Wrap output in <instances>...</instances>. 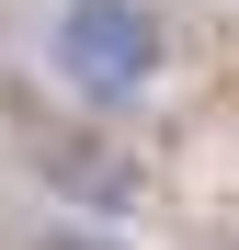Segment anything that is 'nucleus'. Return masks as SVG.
Returning <instances> with one entry per match:
<instances>
[{"mask_svg": "<svg viewBox=\"0 0 239 250\" xmlns=\"http://www.w3.org/2000/svg\"><path fill=\"white\" fill-rule=\"evenodd\" d=\"M46 68L68 103L91 114H126L159 91V68H171V34H159L148 0H57L46 12Z\"/></svg>", "mask_w": 239, "mask_h": 250, "instance_id": "1", "label": "nucleus"}, {"mask_svg": "<svg viewBox=\"0 0 239 250\" xmlns=\"http://www.w3.org/2000/svg\"><path fill=\"white\" fill-rule=\"evenodd\" d=\"M34 171H46L57 205H91V216H137L148 205V171L103 137V125H34Z\"/></svg>", "mask_w": 239, "mask_h": 250, "instance_id": "2", "label": "nucleus"}, {"mask_svg": "<svg viewBox=\"0 0 239 250\" xmlns=\"http://www.w3.org/2000/svg\"><path fill=\"white\" fill-rule=\"evenodd\" d=\"M23 250H114V239H103V228H34Z\"/></svg>", "mask_w": 239, "mask_h": 250, "instance_id": "3", "label": "nucleus"}]
</instances>
